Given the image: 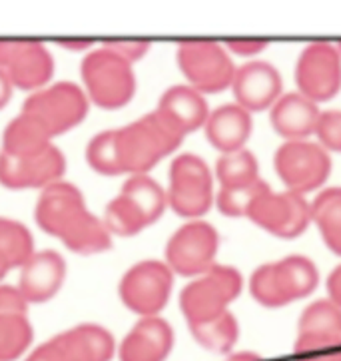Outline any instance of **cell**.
I'll use <instances>...</instances> for the list:
<instances>
[{"label":"cell","instance_id":"obj_1","mask_svg":"<svg viewBox=\"0 0 341 361\" xmlns=\"http://www.w3.org/2000/svg\"><path fill=\"white\" fill-rule=\"evenodd\" d=\"M118 162L124 174H146L168 154L176 150L184 136L178 134L156 110L114 130Z\"/></svg>","mask_w":341,"mask_h":361},{"label":"cell","instance_id":"obj_2","mask_svg":"<svg viewBox=\"0 0 341 361\" xmlns=\"http://www.w3.org/2000/svg\"><path fill=\"white\" fill-rule=\"evenodd\" d=\"M242 286V274L232 266L220 264L190 281L180 293V307L188 319V326L208 322L228 312V305L240 295Z\"/></svg>","mask_w":341,"mask_h":361},{"label":"cell","instance_id":"obj_3","mask_svg":"<svg viewBox=\"0 0 341 361\" xmlns=\"http://www.w3.org/2000/svg\"><path fill=\"white\" fill-rule=\"evenodd\" d=\"M88 98L100 108L116 110L126 106L136 92V76L132 64L106 48L88 52L80 66Z\"/></svg>","mask_w":341,"mask_h":361},{"label":"cell","instance_id":"obj_4","mask_svg":"<svg viewBox=\"0 0 341 361\" xmlns=\"http://www.w3.org/2000/svg\"><path fill=\"white\" fill-rule=\"evenodd\" d=\"M178 66L200 94L222 92L232 86L235 66L230 52L213 40H184L178 44Z\"/></svg>","mask_w":341,"mask_h":361},{"label":"cell","instance_id":"obj_5","mask_svg":"<svg viewBox=\"0 0 341 361\" xmlns=\"http://www.w3.org/2000/svg\"><path fill=\"white\" fill-rule=\"evenodd\" d=\"M168 206L182 218H200L213 204V178L196 154H182L170 166Z\"/></svg>","mask_w":341,"mask_h":361},{"label":"cell","instance_id":"obj_6","mask_svg":"<svg viewBox=\"0 0 341 361\" xmlns=\"http://www.w3.org/2000/svg\"><path fill=\"white\" fill-rule=\"evenodd\" d=\"M24 114L35 116L54 138L78 126L88 114V96L74 82H58L30 94L23 106Z\"/></svg>","mask_w":341,"mask_h":361},{"label":"cell","instance_id":"obj_7","mask_svg":"<svg viewBox=\"0 0 341 361\" xmlns=\"http://www.w3.org/2000/svg\"><path fill=\"white\" fill-rule=\"evenodd\" d=\"M275 174L287 192L306 196L326 184L331 174V158L319 144L309 140L285 142L273 156Z\"/></svg>","mask_w":341,"mask_h":361},{"label":"cell","instance_id":"obj_8","mask_svg":"<svg viewBox=\"0 0 341 361\" xmlns=\"http://www.w3.org/2000/svg\"><path fill=\"white\" fill-rule=\"evenodd\" d=\"M174 286V271L160 259H144L122 276L120 300L130 312L152 317L166 307Z\"/></svg>","mask_w":341,"mask_h":361},{"label":"cell","instance_id":"obj_9","mask_svg":"<svg viewBox=\"0 0 341 361\" xmlns=\"http://www.w3.org/2000/svg\"><path fill=\"white\" fill-rule=\"evenodd\" d=\"M220 235L212 224L192 220L172 233L166 245V264L178 276H202L216 266Z\"/></svg>","mask_w":341,"mask_h":361},{"label":"cell","instance_id":"obj_10","mask_svg":"<svg viewBox=\"0 0 341 361\" xmlns=\"http://www.w3.org/2000/svg\"><path fill=\"white\" fill-rule=\"evenodd\" d=\"M246 218L266 232L283 240H292L307 230L311 221V204L306 196L294 192L278 194L268 186L252 202Z\"/></svg>","mask_w":341,"mask_h":361},{"label":"cell","instance_id":"obj_11","mask_svg":"<svg viewBox=\"0 0 341 361\" xmlns=\"http://www.w3.org/2000/svg\"><path fill=\"white\" fill-rule=\"evenodd\" d=\"M90 216L82 192L64 180L44 188L36 204V224L60 242L70 238Z\"/></svg>","mask_w":341,"mask_h":361},{"label":"cell","instance_id":"obj_12","mask_svg":"<svg viewBox=\"0 0 341 361\" xmlns=\"http://www.w3.org/2000/svg\"><path fill=\"white\" fill-rule=\"evenodd\" d=\"M297 92L311 102H326L341 90V56L330 42H314L304 48L295 64Z\"/></svg>","mask_w":341,"mask_h":361},{"label":"cell","instance_id":"obj_13","mask_svg":"<svg viewBox=\"0 0 341 361\" xmlns=\"http://www.w3.org/2000/svg\"><path fill=\"white\" fill-rule=\"evenodd\" d=\"M0 71L20 90L42 88L54 74V59L38 40H0Z\"/></svg>","mask_w":341,"mask_h":361},{"label":"cell","instance_id":"obj_14","mask_svg":"<svg viewBox=\"0 0 341 361\" xmlns=\"http://www.w3.org/2000/svg\"><path fill=\"white\" fill-rule=\"evenodd\" d=\"M66 172V158L56 146L32 158H12L0 152V184L11 190L44 188L60 182Z\"/></svg>","mask_w":341,"mask_h":361},{"label":"cell","instance_id":"obj_15","mask_svg":"<svg viewBox=\"0 0 341 361\" xmlns=\"http://www.w3.org/2000/svg\"><path fill=\"white\" fill-rule=\"evenodd\" d=\"M282 74L266 60H254L235 68L232 80L235 104L242 106L249 114L271 108L282 96Z\"/></svg>","mask_w":341,"mask_h":361},{"label":"cell","instance_id":"obj_16","mask_svg":"<svg viewBox=\"0 0 341 361\" xmlns=\"http://www.w3.org/2000/svg\"><path fill=\"white\" fill-rule=\"evenodd\" d=\"M174 348V329L160 315L140 317L118 348L120 361H166Z\"/></svg>","mask_w":341,"mask_h":361},{"label":"cell","instance_id":"obj_17","mask_svg":"<svg viewBox=\"0 0 341 361\" xmlns=\"http://www.w3.org/2000/svg\"><path fill=\"white\" fill-rule=\"evenodd\" d=\"M66 278V262L54 250L35 252L20 268V283L28 303H44L52 300Z\"/></svg>","mask_w":341,"mask_h":361},{"label":"cell","instance_id":"obj_18","mask_svg":"<svg viewBox=\"0 0 341 361\" xmlns=\"http://www.w3.org/2000/svg\"><path fill=\"white\" fill-rule=\"evenodd\" d=\"M156 112L182 136L202 128L210 116V108L204 100V94L186 84L168 88L162 94Z\"/></svg>","mask_w":341,"mask_h":361},{"label":"cell","instance_id":"obj_19","mask_svg":"<svg viewBox=\"0 0 341 361\" xmlns=\"http://www.w3.org/2000/svg\"><path fill=\"white\" fill-rule=\"evenodd\" d=\"M321 110L304 94H282L271 106V126L285 142L307 140L316 132Z\"/></svg>","mask_w":341,"mask_h":361},{"label":"cell","instance_id":"obj_20","mask_svg":"<svg viewBox=\"0 0 341 361\" xmlns=\"http://www.w3.org/2000/svg\"><path fill=\"white\" fill-rule=\"evenodd\" d=\"M204 130H206V138L216 150L230 154L246 148L254 130V120L252 114L242 106L225 104L210 112Z\"/></svg>","mask_w":341,"mask_h":361},{"label":"cell","instance_id":"obj_21","mask_svg":"<svg viewBox=\"0 0 341 361\" xmlns=\"http://www.w3.org/2000/svg\"><path fill=\"white\" fill-rule=\"evenodd\" d=\"M271 278L282 305L307 298L318 288V266L306 256H287L271 264Z\"/></svg>","mask_w":341,"mask_h":361},{"label":"cell","instance_id":"obj_22","mask_svg":"<svg viewBox=\"0 0 341 361\" xmlns=\"http://www.w3.org/2000/svg\"><path fill=\"white\" fill-rule=\"evenodd\" d=\"M58 336L70 361H110L116 351L112 334L96 324H80Z\"/></svg>","mask_w":341,"mask_h":361},{"label":"cell","instance_id":"obj_23","mask_svg":"<svg viewBox=\"0 0 341 361\" xmlns=\"http://www.w3.org/2000/svg\"><path fill=\"white\" fill-rule=\"evenodd\" d=\"M48 130L30 114H20L8 122L2 136V152L12 158H32L52 146Z\"/></svg>","mask_w":341,"mask_h":361},{"label":"cell","instance_id":"obj_24","mask_svg":"<svg viewBox=\"0 0 341 361\" xmlns=\"http://www.w3.org/2000/svg\"><path fill=\"white\" fill-rule=\"evenodd\" d=\"M120 196H124L136 210L140 212L148 226L160 220L166 206H168L166 190L148 174L130 176L120 190Z\"/></svg>","mask_w":341,"mask_h":361},{"label":"cell","instance_id":"obj_25","mask_svg":"<svg viewBox=\"0 0 341 361\" xmlns=\"http://www.w3.org/2000/svg\"><path fill=\"white\" fill-rule=\"evenodd\" d=\"M311 221L318 226L323 244L341 256V188H328L314 200Z\"/></svg>","mask_w":341,"mask_h":361},{"label":"cell","instance_id":"obj_26","mask_svg":"<svg viewBox=\"0 0 341 361\" xmlns=\"http://www.w3.org/2000/svg\"><path fill=\"white\" fill-rule=\"evenodd\" d=\"M190 331L204 350L213 353H230L240 336V326L232 312H224L208 322L192 324Z\"/></svg>","mask_w":341,"mask_h":361},{"label":"cell","instance_id":"obj_27","mask_svg":"<svg viewBox=\"0 0 341 361\" xmlns=\"http://www.w3.org/2000/svg\"><path fill=\"white\" fill-rule=\"evenodd\" d=\"M216 178L220 182V188L249 186L259 180L258 160L247 148L222 154L216 162Z\"/></svg>","mask_w":341,"mask_h":361},{"label":"cell","instance_id":"obj_28","mask_svg":"<svg viewBox=\"0 0 341 361\" xmlns=\"http://www.w3.org/2000/svg\"><path fill=\"white\" fill-rule=\"evenodd\" d=\"M35 254V240L28 228L11 218H0V259L8 268H23L24 262Z\"/></svg>","mask_w":341,"mask_h":361},{"label":"cell","instance_id":"obj_29","mask_svg":"<svg viewBox=\"0 0 341 361\" xmlns=\"http://www.w3.org/2000/svg\"><path fill=\"white\" fill-rule=\"evenodd\" d=\"M297 336H330L341 338V307L328 300L307 305L299 317Z\"/></svg>","mask_w":341,"mask_h":361},{"label":"cell","instance_id":"obj_30","mask_svg":"<svg viewBox=\"0 0 341 361\" xmlns=\"http://www.w3.org/2000/svg\"><path fill=\"white\" fill-rule=\"evenodd\" d=\"M35 338L26 315L0 314V361H14L30 348Z\"/></svg>","mask_w":341,"mask_h":361},{"label":"cell","instance_id":"obj_31","mask_svg":"<svg viewBox=\"0 0 341 361\" xmlns=\"http://www.w3.org/2000/svg\"><path fill=\"white\" fill-rule=\"evenodd\" d=\"M62 244L72 252H76V254L90 256V254H100V252L110 250L112 240H110V232L106 230L104 221L98 220L96 216H90V220L86 221L84 226H80Z\"/></svg>","mask_w":341,"mask_h":361},{"label":"cell","instance_id":"obj_32","mask_svg":"<svg viewBox=\"0 0 341 361\" xmlns=\"http://www.w3.org/2000/svg\"><path fill=\"white\" fill-rule=\"evenodd\" d=\"M104 226L108 232L122 235V238L136 235L144 228H148L144 216L124 196H118L108 204L106 214H104Z\"/></svg>","mask_w":341,"mask_h":361},{"label":"cell","instance_id":"obj_33","mask_svg":"<svg viewBox=\"0 0 341 361\" xmlns=\"http://www.w3.org/2000/svg\"><path fill=\"white\" fill-rule=\"evenodd\" d=\"M86 160L90 164V168L96 170L98 174L102 176H120L124 174L120 162H118V152H116V136L114 130H106L100 132L98 136H94L92 140L88 142L86 148Z\"/></svg>","mask_w":341,"mask_h":361},{"label":"cell","instance_id":"obj_34","mask_svg":"<svg viewBox=\"0 0 341 361\" xmlns=\"http://www.w3.org/2000/svg\"><path fill=\"white\" fill-rule=\"evenodd\" d=\"M268 188L264 180H258L254 184L244 188H220L216 196V206L228 218H246L252 202Z\"/></svg>","mask_w":341,"mask_h":361},{"label":"cell","instance_id":"obj_35","mask_svg":"<svg viewBox=\"0 0 341 361\" xmlns=\"http://www.w3.org/2000/svg\"><path fill=\"white\" fill-rule=\"evenodd\" d=\"M294 353L295 361H341V338L297 336Z\"/></svg>","mask_w":341,"mask_h":361},{"label":"cell","instance_id":"obj_36","mask_svg":"<svg viewBox=\"0 0 341 361\" xmlns=\"http://www.w3.org/2000/svg\"><path fill=\"white\" fill-rule=\"evenodd\" d=\"M249 291H252V298L264 305V307H283L280 302V295L275 291L273 286V278H271V264H264L259 266L254 274H252V280H249Z\"/></svg>","mask_w":341,"mask_h":361},{"label":"cell","instance_id":"obj_37","mask_svg":"<svg viewBox=\"0 0 341 361\" xmlns=\"http://www.w3.org/2000/svg\"><path fill=\"white\" fill-rule=\"evenodd\" d=\"M319 146L328 152H341V110L321 112L316 132Z\"/></svg>","mask_w":341,"mask_h":361},{"label":"cell","instance_id":"obj_38","mask_svg":"<svg viewBox=\"0 0 341 361\" xmlns=\"http://www.w3.org/2000/svg\"><path fill=\"white\" fill-rule=\"evenodd\" d=\"M150 40H106L104 47L108 52L116 54L126 62H136V60L144 59L150 50Z\"/></svg>","mask_w":341,"mask_h":361},{"label":"cell","instance_id":"obj_39","mask_svg":"<svg viewBox=\"0 0 341 361\" xmlns=\"http://www.w3.org/2000/svg\"><path fill=\"white\" fill-rule=\"evenodd\" d=\"M28 312V300L16 286L2 283L0 286V314L8 315H26Z\"/></svg>","mask_w":341,"mask_h":361},{"label":"cell","instance_id":"obj_40","mask_svg":"<svg viewBox=\"0 0 341 361\" xmlns=\"http://www.w3.org/2000/svg\"><path fill=\"white\" fill-rule=\"evenodd\" d=\"M26 361H70V357H68V353L64 350V343H62L60 336H56V338L48 339L46 343L38 345L26 357Z\"/></svg>","mask_w":341,"mask_h":361},{"label":"cell","instance_id":"obj_41","mask_svg":"<svg viewBox=\"0 0 341 361\" xmlns=\"http://www.w3.org/2000/svg\"><path fill=\"white\" fill-rule=\"evenodd\" d=\"M266 48H268V40H259V38H235L225 42V50L235 56H256Z\"/></svg>","mask_w":341,"mask_h":361},{"label":"cell","instance_id":"obj_42","mask_svg":"<svg viewBox=\"0 0 341 361\" xmlns=\"http://www.w3.org/2000/svg\"><path fill=\"white\" fill-rule=\"evenodd\" d=\"M328 293H330L331 302L341 307V266L333 269L328 278Z\"/></svg>","mask_w":341,"mask_h":361},{"label":"cell","instance_id":"obj_43","mask_svg":"<svg viewBox=\"0 0 341 361\" xmlns=\"http://www.w3.org/2000/svg\"><path fill=\"white\" fill-rule=\"evenodd\" d=\"M94 42L92 40H84V38H80V40H72V38H68V40H58V47L64 48V50H70V52H84V50H88V48L92 47Z\"/></svg>","mask_w":341,"mask_h":361},{"label":"cell","instance_id":"obj_44","mask_svg":"<svg viewBox=\"0 0 341 361\" xmlns=\"http://www.w3.org/2000/svg\"><path fill=\"white\" fill-rule=\"evenodd\" d=\"M11 94H12L11 80H8V76H6L4 72L0 71V110L8 104V100H11Z\"/></svg>","mask_w":341,"mask_h":361},{"label":"cell","instance_id":"obj_45","mask_svg":"<svg viewBox=\"0 0 341 361\" xmlns=\"http://www.w3.org/2000/svg\"><path fill=\"white\" fill-rule=\"evenodd\" d=\"M225 361H264L261 355L254 353V351H237V353H232Z\"/></svg>","mask_w":341,"mask_h":361},{"label":"cell","instance_id":"obj_46","mask_svg":"<svg viewBox=\"0 0 341 361\" xmlns=\"http://www.w3.org/2000/svg\"><path fill=\"white\" fill-rule=\"evenodd\" d=\"M8 271H11V268H8V264L0 259V280H2V278H4V276L8 274Z\"/></svg>","mask_w":341,"mask_h":361},{"label":"cell","instance_id":"obj_47","mask_svg":"<svg viewBox=\"0 0 341 361\" xmlns=\"http://www.w3.org/2000/svg\"><path fill=\"white\" fill-rule=\"evenodd\" d=\"M337 50H340V56H341V42H340V44H337Z\"/></svg>","mask_w":341,"mask_h":361}]
</instances>
